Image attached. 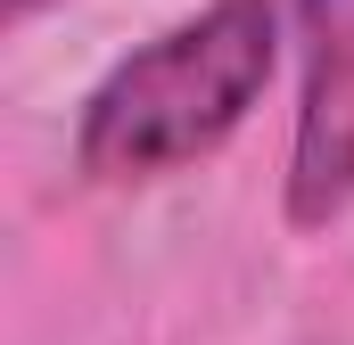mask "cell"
Instances as JSON below:
<instances>
[{
  "instance_id": "1",
  "label": "cell",
  "mask_w": 354,
  "mask_h": 345,
  "mask_svg": "<svg viewBox=\"0 0 354 345\" xmlns=\"http://www.w3.org/2000/svg\"><path fill=\"white\" fill-rule=\"evenodd\" d=\"M280 8L272 0H206L165 41L132 50L91 90L75 157L91 181H157L206 148H223L272 83Z\"/></svg>"
},
{
  "instance_id": "2",
  "label": "cell",
  "mask_w": 354,
  "mask_h": 345,
  "mask_svg": "<svg viewBox=\"0 0 354 345\" xmlns=\"http://www.w3.org/2000/svg\"><path fill=\"white\" fill-rule=\"evenodd\" d=\"M305 99L288 148V222L322 230L354 206V0H297Z\"/></svg>"
},
{
  "instance_id": "3",
  "label": "cell",
  "mask_w": 354,
  "mask_h": 345,
  "mask_svg": "<svg viewBox=\"0 0 354 345\" xmlns=\"http://www.w3.org/2000/svg\"><path fill=\"white\" fill-rule=\"evenodd\" d=\"M33 8H41V0H0V17H8V25H25Z\"/></svg>"
}]
</instances>
